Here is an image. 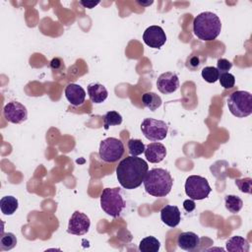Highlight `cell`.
<instances>
[{
	"label": "cell",
	"instance_id": "obj_12",
	"mask_svg": "<svg viewBox=\"0 0 252 252\" xmlns=\"http://www.w3.org/2000/svg\"><path fill=\"white\" fill-rule=\"evenodd\" d=\"M179 87L178 76L173 72H165L158 76L157 80L158 90L163 94H168L174 93Z\"/></svg>",
	"mask_w": 252,
	"mask_h": 252
},
{
	"label": "cell",
	"instance_id": "obj_27",
	"mask_svg": "<svg viewBox=\"0 0 252 252\" xmlns=\"http://www.w3.org/2000/svg\"><path fill=\"white\" fill-rule=\"evenodd\" d=\"M219 81L224 89H231L235 85V78L232 74L226 72V73H220L219 77Z\"/></svg>",
	"mask_w": 252,
	"mask_h": 252
},
{
	"label": "cell",
	"instance_id": "obj_6",
	"mask_svg": "<svg viewBox=\"0 0 252 252\" xmlns=\"http://www.w3.org/2000/svg\"><path fill=\"white\" fill-rule=\"evenodd\" d=\"M124 154L123 143L113 137L102 140L99 144L98 156L105 162H115L122 158Z\"/></svg>",
	"mask_w": 252,
	"mask_h": 252
},
{
	"label": "cell",
	"instance_id": "obj_20",
	"mask_svg": "<svg viewBox=\"0 0 252 252\" xmlns=\"http://www.w3.org/2000/svg\"><path fill=\"white\" fill-rule=\"evenodd\" d=\"M142 102L144 103V105L146 107H148L151 111H155L156 109H158L162 101H161V98L158 94H157L156 93L154 92H148V93H145L143 95H142Z\"/></svg>",
	"mask_w": 252,
	"mask_h": 252
},
{
	"label": "cell",
	"instance_id": "obj_1",
	"mask_svg": "<svg viewBox=\"0 0 252 252\" xmlns=\"http://www.w3.org/2000/svg\"><path fill=\"white\" fill-rule=\"evenodd\" d=\"M148 170L149 165L145 159L130 156L123 158L117 165V180L123 188L132 190L143 183Z\"/></svg>",
	"mask_w": 252,
	"mask_h": 252
},
{
	"label": "cell",
	"instance_id": "obj_7",
	"mask_svg": "<svg viewBox=\"0 0 252 252\" xmlns=\"http://www.w3.org/2000/svg\"><path fill=\"white\" fill-rule=\"evenodd\" d=\"M212 188L205 177L190 175L185 182V193L192 200H203L209 196Z\"/></svg>",
	"mask_w": 252,
	"mask_h": 252
},
{
	"label": "cell",
	"instance_id": "obj_31",
	"mask_svg": "<svg viewBox=\"0 0 252 252\" xmlns=\"http://www.w3.org/2000/svg\"><path fill=\"white\" fill-rule=\"evenodd\" d=\"M50 68L53 71H59L61 69L64 68V62L61 58L59 57H54L51 61H50Z\"/></svg>",
	"mask_w": 252,
	"mask_h": 252
},
{
	"label": "cell",
	"instance_id": "obj_8",
	"mask_svg": "<svg viewBox=\"0 0 252 252\" xmlns=\"http://www.w3.org/2000/svg\"><path fill=\"white\" fill-rule=\"evenodd\" d=\"M141 131L148 140L158 142L163 140L166 137L168 126L162 120L145 118L141 124Z\"/></svg>",
	"mask_w": 252,
	"mask_h": 252
},
{
	"label": "cell",
	"instance_id": "obj_14",
	"mask_svg": "<svg viewBox=\"0 0 252 252\" xmlns=\"http://www.w3.org/2000/svg\"><path fill=\"white\" fill-rule=\"evenodd\" d=\"M160 220L169 227L177 226L181 220V213L178 207L173 205L164 206L160 210Z\"/></svg>",
	"mask_w": 252,
	"mask_h": 252
},
{
	"label": "cell",
	"instance_id": "obj_15",
	"mask_svg": "<svg viewBox=\"0 0 252 252\" xmlns=\"http://www.w3.org/2000/svg\"><path fill=\"white\" fill-rule=\"evenodd\" d=\"M65 96L72 105L79 106L85 101L86 92L80 85L69 84L65 88Z\"/></svg>",
	"mask_w": 252,
	"mask_h": 252
},
{
	"label": "cell",
	"instance_id": "obj_26",
	"mask_svg": "<svg viewBox=\"0 0 252 252\" xmlns=\"http://www.w3.org/2000/svg\"><path fill=\"white\" fill-rule=\"evenodd\" d=\"M202 78L208 83H216L219 80L220 72L216 67L207 66L202 70Z\"/></svg>",
	"mask_w": 252,
	"mask_h": 252
},
{
	"label": "cell",
	"instance_id": "obj_22",
	"mask_svg": "<svg viewBox=\"0 0 252 252\" xmlns=\"http://www.w3.org/2000/svg\"><path fill=\"white\" fill-rule=\"evenodd\" d=\"M224 205L228 212L232 214L238 213L243 206L242 200L236 195H226L224 197Z\"/></svg>",
	"mask_w": 252,
	"mask_h": 252
},
{
	"label": "cell",
	"instance_id": "obj_9",
	"mask_svg": "<svg viewBox=\"0 0 252 252\" xmlns=\"http://www.w3.org/2000/svg\"><path fill=\"white\" fill-rule=\"evenodd\" d=\"M91 226V220L87 215L76 211L73 213L69 220L67 232L74 235L86 234Z\"/></svg>",
	"mask_w": 252,
	"mask_h": 252
},
{
	"label": "cell",
	"instance_id": "obj_10",
	"mask_svg": "<svg viewBox=\"0 0 252 252\" xmlns=\"http://www.w3.org/2000/svg\"><path fill=\"white\" fill-rule=\"evenodd\" d=\"M3 115L7 121L14 124H20L27 120L28 110L24 104L18 101H10L4 106Z\"/></svg>",
	"mask_w": 252,
	"mask_h": 252
},
{
	"label": "cell",
	"instance_id": "obj_5",
	"mask_svg": "<svg viewBox=\"0 0 252 252\" xmlns=\"http://www.w3.org/2000/svg\"><path fill=\"white\" fill-rule=\"evenodd\" d=\"M227 106L230 113L243 118L252 113V94L246 91H236L227 98Z\"/></svg>",
	"mask_w": 252,
	"mask_h": 252
},
{
	"label": "cell",
	"instance_id": "obj_13",
	"mask_svg": "<svg viewBox=\"0 0 252 252\" xmlns=\"http://www.w3.org/2000/svg\"><path fill=\"white\" fill-rule=\"evenodd\" d=\"M144 153L148 161L152 163H158L165 158L166 149L161 143L154 142L146 146Z\"/></svg>",
	"mask_w": 252,
	"mask_h": 252
},
{
	"label": "cell",
	"instance_id": "obj_29",
	"mask_svg": "<svg viewBox=\"0 0 252 252\" xmlns=\"http://www.w3.org/2000/svg\"><path fill=\"white\" fill-rule=\"evenodd\" d=\"M201 64H202L201 58H200L198 55H194V54L190 55V56L187 58L186 63H185L186 67H187L189 70H191V71H196V70H198V69L200 68Z\"/></svg>",
	"mask_w": 252,
	"mask_h": 252
},
{
	"label": "cell",
	"instance_id": "obj_25",
	"mask_svg": "<svg viewBox=\"0 0 252 252\" xmlns=\"http://www.w3.org/2000/svg\"><path fill=\"white\" fill-rule=\"evenodd\" d=\"M127 145H128L129 154L135 157H138L139 155L143 154L146 149V146L144 145V143L139 139H130Z\"/></svg>",
	"mask_w": 252,
	"mask_h": 252
},
{
	"label": "cell",
	"instance_id": "obj_30",
	"mask_svg": "<svg viewBox=\"0 0 252 252\" xmlns=\"http://www.w3.org/2000/svg\"><path fill=\"white\" fill-rule=\"evenodd\" d=\"M231 67H232V63L225 58H220L217 62V69L220 72V74L228 72L231 69Z\"/></svg>",
	"mask_w": 252,
	"mask_h": 252
},
{
	"label": "cell",
	"instance_id": "obj_34",
	"mask_svg": "<svg viewBox=\"0 0 252 252\" xmlns=\"http://www.w3.org/2000/svg\"><path fill=\"white\" fill-rule=\"evenodd\" d=\"M137 3H138V4H140V5H142V6H149V5L153 4V3H154V1H147V2H143V1H137Z\"/></svg>",
	"mask_w": 252,
	"mask_h": 252
},
{
	"label": "cell",
	"instance_id": "obj_28",
	"mask_svg": "<svg viewBox=\"0 0 252 252\" xmlns=\"http://www.w3.org/2000/svg\"><path fill=\"white\" fill-rule=\"evenodd\" d=\"M235 185L243 193H247V194L252 193V179L250 177L236 179L235 180Z\"/></svg>",
	"mask_w": 252,
	"mask_h": 252
},
{
	"label": "cell",
	"instance_id": "obj_4",
	"mask_svg": "<svg viewBox=\"0 0 252 252\" xmlns=\"http://www.w3.org/2000/svg\"><path fill=\"white\" fill-rule=\"evenodd\" d=\"M126 204L121 194V189L105 188L100 195V207L108 216L112 218H118Z\"/></svg>",
	"mask_w": 252,
	"mask_h": 252
},
{
	"label": "cell",
	"instance_id": "obj_2",
	"mask_svg": "<svg viewBox=\"0 0 252 252\" xmlns=\"http://www.w3.org/2000/svg\"><path fill=\"white\" fill-rule=\"evenodd\" d=\"M220 20L213 12H203L194 18L193 32L194 34L201 40H214L220 35Z\"/></svg>",
	"mask_w": 252,
	"mask_h": 252
},
{
	"label": "cell",
	"instance_id": "obj_33",
	"mask_svg": "<svg viewBox=\"0 0 252 252\" xmlns=\"http://www.w3.org/2000/svg\"><path fill=\"white\" fill-rule=\"evenodd\" d=\"M79 3L84 6L85 8H89V9H93L94 8L97 4H99V1H79Z\"/></svg>",
	"mask_w": 252,
	"mask_h": 252
},
{
	"label": "cell",
	"instance_id": "obj_21",
	"mask_svg": "<svg viewBox=\"0 0 252 252\" xmlns=\"http://www.w3.org/2000/svg\"><path fill=\"white\" fill-rule=\"evenodd\" d=\"M160 248V242L154 236L143 238L139 244V250L142 252H158Z\"/></svg>",
	"mask_w": 252,
	"mask_h": 252
},
{
	"label": "cell",
	"instance_id": "obj_32",
	"mask_svg": "<svg viewBox=\"0 0 252 252\" xmlns=\"http://www.w3.org/2000/svg\"><path fill=\"white\" fill-rule=\"evenodd\" d=\"M183 208H184V210H185L186 212L190 213V212H192V211L195 210L196 204H195L194 200L188 199V200H185V201L183 202Z\"/></svg>",
	"mask_w": 252,
	"mask_h": 252
},
{
	"label": "cell",
	"instance_id": "obj_3",
	"mask_svg": "<svg viewBox=\"0 0 252 252\" xmlns=\"http://www.w3.org/2000/svg\"><path fill=\"white\" fill-rule=\"evenodd\" d=\"M143 183L148 194L154 197H164L170 192L173 179L166 169L153 168L148 170Z\"/></svg>",
	"mask_w": 252,
	"mask_h": 252
},
{
	"label": "cell",
	"instance_id": "obj_19",
	"mask_svg": "<svg viewBox=\"0 0 252 252\" xmlns=\"http://www.w3.org/2000/svg\"><path fill=\"white\" fill-rule=\"evenodd\" d=\"M19 207V202L14 196H5L0 200L1 212L6 216L13 215Z\"/></svg>",
	"mask_w": 252,
	"mask_h": 252
},
{
	"label": "cell",
	"instance_id": "obj_18",
	"mask_svg": "<svg viewBox=\"0 0 252 252\" xmlns=\"http://www.w3.org/2000/svg\"><path fill=\"white\" fill-rule=\"evenodd\" d=\"M225 248L229 252H248L249 243L244 237L234 235L226 241Z\"/></svg>",
	"mask_w": 252,
	"mask_h": 252
},
{
	"label": "cell",
	"instance_id": "obj_23",
	"mask_svg": "<svg viewBox=\"0 0 252 252\" xmlns=\"http://www.w3.org/2000/svg\"><path fill=\"white\" fill-rule=\"evenodd\" d=\"M17 244V238L14 233L6 232L2 233L0 237V249L2 251H7L13 249Z\"/></svg>",
	"mask_w": 252,
	"mask_h": 252
},
{
	"label": "cell",
	"instance_id": "obj_11",
	"mask_svg": "<svg viewBox=\"0 0 252 252\" xmlns=\"http://www.w3.org/2000/svg\"><path fill=\"white\" fill-rule=\"evenodd\" d=\"M143 40L152 48H160L166 41V34L161 27L151 26L144 32Z\"/></svg>",
	"mask_w": 252,
	"mask_h": 252
},
{
	"label": "cell",
	"instance_id": "obj_24",
	"mask_svg": "<svg viewBox=\"0 0 252 252\" xmlns=\"http://www.w3.org/2000/svg\"><path fill=\"white\" fill-rule=\"evenodd\" d=\"M122 123V116L120 113L114 110H110L105 113L103 116V126L104 129H108L109 126H114V125H120Z\"/></svg>",
	"mask_w": 252,
	"mask_h": 252
},
{
	"label": "cell",
	"instance_id": "obj_16",
	"mask_svg": "<svg viewBox=\"0 0 252 252\" xmlns=\"http://www.w3.org/2000/svg\"><path fill=\"white\" fill-rule=\"evenodd\" d=\"M199 244H200V237L192 231L181 232L177 237L178 247L186 251L195 250L199 246Z\"/></svg>",
	"mask_w": 252,
	"mask_h": 252
},
{
	"label": "cell",
	"instance_id": "obj_17",
	"mask_svg": "<svg viewBox=\"0 0 252 252\" xmlns=\"http://www.w3.org/2000/svg\"><path fill=\"white\" fill-rule=\"evenodd\" d=\"M88 94L90 99L94 103H101L103 102L108 95V92L106 88L98 83H93L88 86Z\"/></svg>",
	"mask_w": 252,
	"mask_h": 252
}]
</instances>
